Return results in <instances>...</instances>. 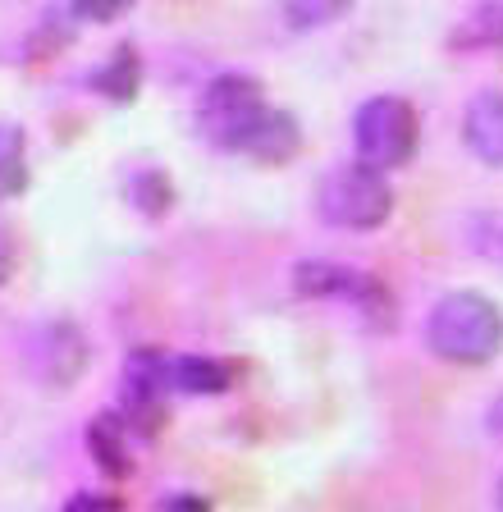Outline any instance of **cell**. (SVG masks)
Returning a JSON list of instances; mask_svg holds the SVG:
<instances>
[{
	"label": "cell",
	"instance_id": "cell-10",
	"mask_svg": "<svg viewBox=\"0 0 503 512\" xmlns=\"http://www.w3.org/2000/svg\"><path fill=\"white\" fill-rule=\"evenodd\" d=\"M234 366L220 357H170V394H225Z\"/></svg>",
	"mask_w": 503,
	"mask_h": 512
},
{
	"label": "cell",
	"instance_id": "cell-15",
	"mask_svg": "<svg viewBox=\"0 0 503 512\" xmlns=\"http://www.w3.org/2000/svg\"><path fill=\"white\" fill-rule=\"evenodd\" d=\"M133 0H74V14L78 19H87V23H110V19H119V14L129 10Z\"/></svg>",
	"mask_w": 503,
	"mask_h": 512
},
{
	"label": "cell",
	"instance_id": "cell-5",
	"mask_svg": "<svg viewBox=\"0 0 503 512\" xmlns=\"http://www.w3.org/2000/svg\"><path fill=\"white\" fill-rule=\"evenodd\" d=\"M293 284H298L302 298H339L348 307H357L366 316V325H375V330H389L398 320L394 293L375 275H366V270L330 266V261H302L293 270Z\"/></svg>",
	"mask_w": 503,
	"mask_h": 512
},
{
	"label": "cell",
	"instance_id": "cell-12",
	"mask_svg": "<svg viewBox=\"0 0 503 512\" xmlns=\"http://www.w3.org/2000/svg\"><path fill=\"white\" fill-rule=\"evenodd\" d=\"M28 188V138L19 124H0V202Z\"/></svg>",
	"mask_w": 503,
	"mask_h": 512
},
{
	"label": "cell",
	"instance_id": "cell-9",
	"mask_svg": "<svg viewBox=\"0 0 503 512\" xmlns=\"http://www.w3.org/2000/svg\"><path fill=\"white\" fill-rule=\"evenodd\" d=\"M302 147V128L298 119L289 115V110H275L270 106V115L261 119V128L252 133V142H247L243 156L261 160V165H284V160H293Z\"/></svg>",
	"mask_w": 503,
	"mask_h": 512
},
{
	"label": "cell",
	"instance_id": "cell-2",
	"mask_svg": "<svg viewBox=\"0 0 503 512\" xmlns=\"http://www.w3.org/2000/svg\"><path fill=\"white\" fill-rule=\"evenodd\" d=\"M270 115V101L261 92L257 78L247 74H220L202 92L197 106V128L215 151H247L252 133L261 128V119Z\"/></svg>",
	"mask_w": 503,
	"mask_h": 512
},
{
	"label": "cell",
	"instance_id": "cell-6",
	"mask_svg": "<svg viewBox=\"0 0 503 512\" xmlns=\"http://www.w3.org/2000/svg\"><path fill=\"white\" fill-rule=\"evenodd\" d=\"M33 362L37 375L51 384H74L87 366V343L74 325H46L33 343Z\"/></svg>",
	"mask_w": 503,
	"mask_h": 512
},
{
	"label": "cell",
	"instance_id": "cell-11",
	"mask_svg": "<svg viewBox=\"0 0 503 512\" xmlns=\"http://www.w3.org/2000/svg\"><path fill=\"white\" fill-rule=\"evenodd\" d=\"M92 87H97V92H106L110 101H133V96H138V87H142V60H138V51H133V46H119V51L97 69Z\"/></svg>",
	"mask_w": 503,
	"mask_h": 512
},
{
	"label": "cell",
	"instance_id": "cell-14",
	"mask_svg": "<svg viewBox=\"0 0 503 512\" xmlns=\"http://www.w3.org/2000/svg\"><path fill=\"white\" fill-rule=\"evenodd\" d=\"M129 197H133V206H138V211H147L151 220H156V215H165V206L174 202V183L165 179L161 170H142V174H133Z\"/></svg>",
	"mask_w": 503,
	"mask_h": 512
},
{
	"label": "cell",
	"instance_id": "cell-8",
	"mask_svg": "<svg viewBox=\"0 0 503 512\" xmlns=\"http://www.w3.org/2000/svg\"><path fill=\"white\" fill-rule=\"evenodd\" d=\"M462 142L485 165H503V92H481L462 115Z\"/></svg>",
	"mask_w": 503,
	"mask_h": 512
},
{
	"label": "cell",
	"instance_id": "cell-16",
	"mask_svg": "<svg viewBox=\"0 0 503 512\" xmlns=\"http://www.w3.org/2000/svg\"><path fill=\"white\" fill-rule=\"evenodd\" d=\"M65 512H124V503L115 494H97V490H83L65 503Z\"/></svg>",
	"mask_w": 503,
	"mask_h": 512
},
{
	"label": "cell",
	"instance_id": "cell-13",
	"mask_svg": "<svg viewBox=\"0 0 503 512\" xmlns=\"http://www.w3.org/2000/svg\"><path fill=\"white\" fill-rule=\"evenodd\" d=\"M279 10L289 19V28H325V23L343 19L353 10V0H279Z\"/></svg>",
	"mask_w": 503,
	"mask_h": 512
},
{
	"label": "cell",
	"instance_id": "cell-19",
	"mask_svg": "<svg viewBox=\"0 0 503 512\" xmlns=\"http://www.w3.org/2000/svg\"><path fill=\"white\" fill-rule=\"evenodd\" d=\"M490 430H494V439H503V394L494 398V407H490Z\"/></svg>",
	"mask_w": 503,
	"mask_h": 512
},
{
	"label": "cell",
	"instance_id": "cell-1",
	"mask_svg": "<svg viewBox=\"0 0 503 512\" xmlns=\"http://www.w3.org/2000/svg\"><path fill=\"white\" fill-rule=\"evenodd\" d=\"M426 343L453 366H485L503 348V311L485 293H449L430 311Z\"/></svg>",
	"mask_w": 503,
	"mask_h": 512
},
{
	"label": "cell",
	"instance_id": "cell-7",
	"mask_svg": "<svg viewBox=\"0 0 503 512\" xmlns=\"http://www.w3.org/2000/svg\"><path fill=\"white\" fill-rule=\"evenodd\" d=\"M133 426L124 421L119 412H101L92 416V426H87V453H92V462H97L106 476L124 480L133 476Z\"/></svg>",
	"mask_w": 503,
	"mask_h": 512
},
{
	"label": "cell",
	"instance_id": "cell-18",
	"mask_svg": "<svg viewBox=\"0 0 503 512\" xmlns=\"http://www.w3.org/2000/svg\"><path fill=\"white\" fill-rule=\"evenodd\" d=\"M10 275H14V238L10 229H0V288H5Z\"/></svg>",
	"mask_w": 503,
	"mask_h": 512
},
{
	"label": "cell",
	"instance_id": "cell-3",
	"mask_svg": "<svg viewBox=\"0 0 503 512\" xmlns=\"http://www.w3.org/2000/svg\"><path fill=\"white\" fill-rule=\"evenodd\" d=\"M316 211L325 224L334 229H353V234H371L389 220L394 211V188L380 170L353 160V165H339L330 179L316 192Z\"/></svg>",
	"mask_w": 503,
	"mask_h": 512
},
{
	"label": "cell",
	"instance_id": "cell-4",
	"mask_svg": "<svg viewBox=\"0 0 503 512\" xmlns=\"http://www.w3.org/2000/svg\"><path fill=\"white\" fill-rule=\"evenodd\" d=\"M417 142H421V119L412 110V101H403V96H371L353 115L357 160L380 174L407 165L417 156Z\"/></svg>",
	"mask_w": 503,
	"mask_h": 512
},
{
	"label": "cell",
	"instance_id": "cell-20",
	"mask_svg": "<svg viewBox=\"0 0 503 512\" xmlns=\"http://www.w3.org/2000/svg\"><path fill=\"white\" fill-rule=\"evenodd\" d=\"M499 512H503V480H499Z\"/></svg>",
	"mask_w": 503,
	"mask_h": 512
},
{
	"label": "cell",
	"instance_id": "cell-17",
	"mask_svg": "<svg viewBox=\"0 0 503 512\" xmlns=\"http://www.w3.org/2000/svg\"><path fill=\"white\" fill-rule=\"evenodd\" d=\"M165 512H215L211 499H202V494H170L165 499Z\"/></svg>",
	"mask_w": 503,
	"mask_h": 512
}]
</instances>
